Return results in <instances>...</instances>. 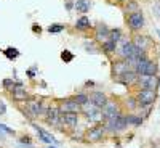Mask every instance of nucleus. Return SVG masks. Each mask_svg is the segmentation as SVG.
<instances>
[{
	"mask_svg": "<svg viewBox=\"0 0 160 148\" xmlns=\"http://www.w3.org/2000/svg\"><path fill=\"white\" fill-rule=\"evenodd\" d=\"M155 100H157L155 90L142 89V90H139V92L136 93V103H138V106H141V108H147V106L154 105Z\"/></svg>",
	"mask_w": 160,
	"mask_h": 148,
	"instance_id": "obj_4",
	"label": "nucleus"
},
{
	"mask_svg": "<svg viewBox=\"0 0 160 148\" xmlns=\"http://www.w3.org/2000/svg\"><path fill=\"white\" fill-rule=\"evenodd\" d=\"M109 39L118 44V41L122 39V31H120V29H111V36H109Z\"/></svg>",
	"mask_w": 160,
	"mask_h": 148,
	"instance_id": "obj_30",
	"label": "nucleus"
},
{
	"mask_svg": "<svg viewBox=\"0 0 160 148\" xmlns=\"http://www.w3.org/2000/svg\"><path fill=\"white\" fill-rule=\"evenodd\" d=\"M11 98H13V101H16V103H26V101L31 98V95L27 93V90L22 87L21 82H16L13 90H11Z\"/></svg>",
	"mask_w": 160,
	"mask_h": 148,
	"instance_id": "obj_11",
	"label": "nucleus"
},
{
	"mask_svg": "<svg viewBox=\"0 0 160 148\" xmlns=\"http://www.w3.org/2000/svg\"><path fill=\"white\" fill-rule=\"evenodd\" d=\"M91 8V2L90 0H75L74 2V10H77L78 13H87Z\"/></svg>",
	"mask_w": 160,
	"mask_h": 148,
	"instance_id": "obj_20",
	"label": "nucleus"
},
{
	"mask_svg": "<svg viewBox=\"0 0 160 148\" xmlns=\"http://www.w3.org/2000/svg\"><path fill=\"white\" fill-rule=\"evenodd\" d=\"M61 115L62 113H75V115H82V105H78L74 98H64L58 105Z\"/></svg>",
	"mask_w": 160,
	"mask_h": 148,
	"instance_id": "obj_8",
	"label": "nucleus"
},
{
	"mask_svg": "<svg viewBox=\"0 0 160 148\" xmlns=\"http://www.w3.org/2000/svg\"><path fill=\"white\" fill-rule=\"evenodd\" d=\"M82 115L93 124H99L102 122V113L99 108H96L93 103H90V100L85 105H82Z\"/></svg>",
	"mask_w": 160,
	"mask_h": 148,
	"instance_id": "obj_3",
	"label": "nucleus"
},
{
	"mask_svg": "<svg viewBox=\"0 0 160 148\" xmlns=\"http://www.w3.org/2000/svg\"><path fill=\"white\" fill-rule=\"evenodd\" d=\"M32 127L37 130V134H38V139L42 140V142H45L47 145H59V142L56 140L53 135H51L48 130H45L43 127H40V126H37V124H32Z\"/></svg>",
	"mask_w": 160,
	"mask_h": 148,
	"instance_id": "obj_14",
	"label": "nucleus"
},
{
	"mask_svg": "<svg viewBox=\"0 0 160 148\" xmlns=\"http://www.w3.org/2000/svg\"><path fill=\"white\" fill-rule=\"evenodd\" d=\"M144 15L141 13V11H135V13H130L128 18H127V24L131 31H141L142 27H144Z\"/></svg>",
	"mask_w": 160,
	"mask_h": 148,
	"instance_id": "obj_6",
	"label": "nucleus"
},
{
	"mask_svg": "<svg viewBox=\"0 0 160 148\" xmlns=\"http://www.w3.org/2000/svg\"><path fill=\"white\" fill-rule=\"evenodd\" d=\"M3 55L7 56L8 60H15V58H18V56H19V52H18L15 47H8V48H5Z\"/></svg>",
	"mask_w": 160,
	"mask_h": 148,
	"instance_id": "obj_24",
	"label": "nucleus"
},
{
	"mask_svg": "<svg viewBox=\"0 0 160 148\" xmlns=\"http://www.w3.org/2000/svg\"><path fill=\"white\" fill-rule=\"evenodd\" d=\"M117 2H120V3H127L128 0H117Z\"/></svg>",
	"mask_w": 160,
	"mask_h": 148,
	"instance_id": "obj_41",
	"label": "nucleus"
},
{
	"mask_svg": "<svg viewBox=\"0 0 160 148\" xmlns=\"http://www.w3.org/2000/svg\"><path fill=\"white\" fill-rule=\"evenodd\" d=\"M125 11L130 15V13H135V11H139V5L138 2H135V0H128L127 3H125Z\"/></svg>",
	"mask_w": 160,
	"mask_h": 148,
	"instance_id": "obj_22",
	"label": "nucleus"
},
{
	"mask_svg": "<svg viewBox=\"0 0 160 148\" xmlns=\"http://www.w3.org/2000/svg\"><path fill=\"white\" fill-rule=\"evenodd\" d=\"M127 124L128 126H135V127H138L142 124V119L138 118V116H135V115H128L127 116Z\"/></svg>",
	"mask_w": 160,
	"mask_h": 148,
	"instance_id": "obj_23",
	"label": "nucleus"
},
{
	"mask_svg": "<svg viewBox=\"0 0 160 148\" xmlns=\"http://www.w3.org/2000/svg\"><path fill=\"white\" fill-rule=\"evenodd\" d=\"M131 42H133V45L136 47V50L141 53H146V50L149 48V39L146 36H136Z\"/></svg>",
	"mask_w": 160,
	"mask_h": 148,
	"instance_id": "obj_17",
	"label": "nucleus"
},
{
	"mask_svg": "<svg viewBox=\"0 0 160 148\" xmlns=\"http://www.w3.org/2000/svg\"><path fill=\"white\" fill-rule=\"evenodd\" d=\"M160 84V79L158 76H146V74H142V76H138V81H136V85L139 87V90L142 89H147V90H155Z\"/></svg>",
	"mask_w": 160,
	"mask_h": 148,
	"instance_id": "obj_5",
	"label": "nucleus"
},
{
	"mask_svg": "<svg viewBox=\"0 0 160 148\" xmlns=\"http://www.w3.org/2000/svg\"><path fill=\"white\" fill-rule=\"evenodd\" d=\"M117 53L122 60H128L131 56L136 55V47L133 45L131 41H127V39H123L122 44H120V47H117Z\"/></svg>",
	"mask_w": 160,
	"mask_h": 148,
	"instance_id": "obj_7",
	"label": "nucleus"
},
{
	"mask_svg": "<svg viewBox=\"0 0 160 148\" xmlns=\"http://www.w3.org/2000/svg\"><path fill=\"white\" fill-rule=\"evenodd\" d=\"M72 98L75 100L78 105H85V103L88 101V93H85V92H77L75 95L72 97Z\"/></svg>",
	"mask_w": 160,
	"mask_h": 148,
	"instance_id": "obj_25",
	"label": "nucleus"
},
{
	"mask_svg": "<svg viewBox=\"0 0 160 148\" xmlns=\"http://www.w3.org/2000/svg\"><path fill=\"white\" fill-rule=\"evenodd\" d=\"M0 148H2V146H0Z\"/></svg>",
	"mask_w": 160,
	"mask_h": 148,
	"instance_id": "obj_43",
	"label": "nucleus"
},
{
	"mask_svg": "<svg viewBox=\"0 0 160 148\" xmlns=\"http://www.w3.org/2000/svg\"><path fill=\"white\" fill-rule=\"evenodd\" d=\"M109 36H111V29H109V27H107L106 24H98V26H96L95 41L104 44L106 41H109Z\"/></svg>",
	"mask_w": 160,
	"mask_h": 148,
	"instance_id": "obj_16",
	"label": "nucleus"
},
{
	"mask_svg": "<svg viewBox=\"0 0 160 148\" xmlns=\"http://www.w3.org/2000/svg\"><path fill=\"white\" fill-rule=\"evenodd\" d=\"M47 31H48L50 34H59V32H62V31H66V26H64V24H50V26L47 27Z\"/></svg>",
	"mask_w": 160,
	"mask_h": 148,
	"instance_id": "obj_26",
	"label": "nucleus"
},
{
	"mask_svg": "<svg viewBox=\"0 0 160 148\" xmlns=\"http://www.w3.org/2000/svg\"><path fill=\"white\" fill-rule=\"evenodd\" d=\"M43 118H45V121H47L50 126H53V127L61 126V111H59L58 105L47 108V113H45Z\"/></svg>",
	"mask_w": 160,
	"mask_h": 148,
	"instance_id": "obj_10",
	"label": "nucleus"
},
{
	"mask_svg": "<svg viewBox=\"0 0 160 148\" xmlns=\"http://www.w3.org/2000/svg\"><path fill=\"white\" fill-rule=\"evenodd\" d=\"M26 113H27V116H29V118L37 119V118L45 116V113H47V106L43 105L42 100L29 98L26 101V108H24V115H26Z\"/></svg>",
	"mask_w": 160,
	"mask_h": 148,
	"instance_id": "obj_1",
	"label": "nucleus"
},
{
	"mask_svg": "<svg viewBox=\"0 0 160 148\" xmlns=\"http://www.w3.org/2000/svg\"><path fill=\"white\" fill-rule=\"evenodd\" d=\"M32 31L40 34V32H42V27H40V26H37V24H34V26H32Z\"/></svg>",
	"mask_w": 160,
	"mask_h": 148,
	"instance_id": "obj_37",
	"label": "nucleus"
},
{
	"mask_svg": "<svg viewBox=\"0 0 160 148\" xmlns=\"http://www.w3.org/2000/svg\"><path fill=\"white\" fill-rule=\"evenodd\" d=\"M117 47H118V44L109 39V41H106L104 44H102V53H106V55H112V53H115V52H117Z\"/></svg>",
	"mask_w": 160,
	"mask_h": 148,
	"instance_id": "obj_21",
	"label": "nucleus"
},
{
	"mask_svg": "<svg viewBox=\"0 0 160 148\" xmlns=\"http://www.w3.org/2000/svg\"><path fill=\"white\" fill-rule=\"evenodd\" d=\"M35 69H37V66H32L31 69H27V71H26L27 77H31V79H34V77H35Z\"/></svg>",
	"mask_w": 160,
	"mask_h": 148,
	"instance_id": "obj_33",
	"label": "nucleus"
},
{
	"mask_svg": "<svg viewBox=\"0 0 160 148\" xmlns=\"http://www.w3.org/2000/svg\"><path fill=\"white\" fill-rule=\"evenodd\" d=\"M146 76H155L157 74V65L154 63L152 60H149V63H147V68H146Z\"/></svg>",
	"mask_w": 160,
	"mask_h": 148,
	"instance_id": "obj_27",
	"label": "nucleus"
},
{
	"mask_svg": "<svg viewBox=\"0 0 160 148\" xmlns=\"http://www.w3.org/2000/svg\"><path fill=\"white\" fill-rule=\"evenodd\" d=\"M101 113H102V122L111 121V119L117 118V116L120 115V110H118L117 101H112V100H109V101L106 103V106L101 110Z\"/></svg>",
	"mask_w": 160,
	"mask_h": 148,
	"instance_id": "obj_9",
	"label": "nucleus"
},
{
	"mask_svg": "<svg viewBox=\"0 0 160 148\" xmlns=\"http://www.w3.org/2000/svg\"><path fill=\"white\" fill-rule=\"evenodd\" d=\"M18 148H34L32 143H19L18 142Z\"/></svg>",
	"mask_w": 160,
	"mask_h": 148,
	"instance_id": "obj_36",
	"label": "nucleus"
},
{
	"mask_svg": "<svg viewBox=\"0 0 160 148\" xmlns=\"http://www.w3.org/2000/svg\"><path fill=\"white\" fill-rule=\"evenodd\" d=\"M0 129L3 130L5 134H10V135H15L16 132H15V129H11V127H8L7 124H0Z\"/></svg>",
	"mask_w": 160,
	"mask_h": 148,
	"instance_id": "obj_32",
	"label": "nucleus"
},
{
	"mask_svg": "<svg viewBox=\"0 0 160 148\" xmlns=\"http://www.w3.org/2000/svg\"><path fill=\"white\" fill-rule=\"evenodd\" d=\"M127 69H130V66H128V63L125 60H117L115 63L112 65V74H114V77H117L118 74H122L123 71H127Z\"/></svg>",
	"mask_w": 160,
	"mask_h": 148,
	"instance_id": "obj_18",
	"label": "nucleus"
},
{
	"mask_svg": "<svg viewBox=\"0 0 160 148\" xmlns=\"http://www.w3.org/2000/svg\"><path fill=\"white\" fill-rule=\"evenodd\" d=\"M74 58H75V55L72 52H69V50H62L61 52V60L64 63H71V61H74Z\"/></svg>",
	"mask_w": 160,
	"mask_h": 148,
	"instance_id": "obj_28",
	"label": "nucleus"
},
{
	"mask_svg": "<svg viewBox=\"0 0 160 148\" xmlns=\"http://www.w3.org/2000/svg\"><path fill=\"white\" fill-rule=\"evenodd\" d=\"M158 87H160V84H158Z\"/></svg>",
	"mask_w": 160,
	"mask_h": 148,
	"instance_id": "obj_42",
	"label": "nucleus"
},
{
	"mask_svg": "<svg viewBox=\"0 0 160 148\" xmlns=\"http://www.w3.org/2000/svg\"><path fill=\"white\" fill-rule=\"evenodd\" d=\"M61 124H64V126L71 127V129H75L80 124V115H75V113H62Z\"/></svg>",
	"mask_w": 160,
	"mask_h": 148,
	"instance_id": "obj_15",
	"label": "nucleus"
},
{
	"mask_svg": "<svg viewBox=\"0 0 160 148\" xmlns=\"http://www.w3.org/2000/svg\"><path fill=\"white\" fill-rule=\"evenodd\" d=\"M66 8L67 10H74V2H66Z\"/></svg>",
	"mask_w": 160,
	"mask_h": 148,
	"instance_id": "obj_38",
	"label": "nucleus"
},
{
	"mask_svg": "<svg viewBox=\"0 0 160 148\" xmlns=\"http://www.w3.org/2000/svg\"><path fill=\"white\" fill-rule=\"evenodd\" d=\"M106 137V126L104 122L99 124H93L91 127H88L83 132V139L87 142H91V143H96V142H101Z\"/></svg>",
	"mask_w": 160,
	"mask_h": 148,
	"instance_id": "obj_2",
	"label": "nucleus"
},
{
	"mask_svg": "<svg viewBox=\"0 0 160 148\" xmlns=\"http://www.w3.org/2000/svg\"><path fill=\"white\" fill-rule=\"evenodd\" d=\"M83 48H85V52H88V53H96L98 50H95V44L93 42H85L83 44Z\"/></svg>",
	"mask_w": 160,
	"mask_h": 148,
	"instance_id": "obj_31",
	"label": "nucleus"
},
{
	"mask_svg": "<svg viewBox=\"0 0 160 148\" xmlns=\"http://www.w3.org/2000/svg\"><path fill=\"white\" fill-rule=\"evenodd\" d=\"M117 82L120 84H123V85H133L136 84V81H138V72H136L135 69H127V71H123L122 74H118L117 77H114Z\"/></svg>",
	"mask_w": 160,
	"mask_h": 148,
	"instance_id": "obj_13",
	"label": "nucleus"
},
{
	"mask_svg": "<svg viewBox=\"0 0 160 148\" xmlns=\"http://www.w3.org/2000/svg\"><path fill=\"white\" fill-rule=\"evenodd\" d=\"M15 81H13V79H10V77H7V79H3V81H2V87L5 89V90H10V92H11V90H13V87H15Z\"/></svg>",
	"mask_w": 160,
	"mask_h": 148,
	"instance_id": "obj_29",
	"label": "nucleus"
},
{
	"mask_svg": "<svg viewBox=\"0 0 160 148\" xmlns=\"http://www.w3.org/2000/svg\"><path fill=\"white\" fill-rule=\"evenodd\" d=\"M75 29L77 31H88L90 27H91V21H90V18L88 16H80V18L75 21Z\"/></svg>",
	"mask_w": 160,
	"mask_h": 148,
	"instance_id": "obj_19",
	"label": "nucleus"
},
{
	"mask_svg": "<svg viewBox=\"0 0 160 148\" xmlns=\"http://www.w3.org/2000/svg\"><path fill=\"white\" fill-rule=\"evenodd\" d=\"M19 143H32V140L29 135H22V137L19 139Z\"/></svg>",
	"mask_w": 160,
	"mask_h": 148,
	"instance_id": "obj_34",
	"label": "nucleus"
},
{
	"mask_svg": "<svg viewBox=\"0 0 160 148\" xmlns=\"http://www.w3.org/2000/svg\"><path fill=\"white\" fill-rule=\"evenodd\" d=\"M47 148H59V146H58V145H48Z\"/></svg>",
	"mask_w": 160,
	"mask_h": 148,
	"instance_id": "obj_40",
	"label": "nucleus"
},
{
	"mask_svg": "<svg viewBox=\"0 0 160 148\" xmlns=\"http://www.w3.org/2000/svg\"><path fill=\"white\" fill-rule=\"evenodd\" d=\"M5 137H7V134H5L3 130L0 129V140H5Z\"/></svg>",
	"mask_w": 160,
	"mask_h": 148,
	"instance_id": "obj_39",
	"label": "nucleus"
},
{
	"mask_svg": "<svg viewBox=\"0 0 160 148\" xmlns=\"http://www.w3.org/2000/svg\"><path fill=\"white\" fill-rule=\"evenodd\" d=\"M0 115H7V105L3 103V100H0Z\"/></svg>",
	"mask_w": 160,
	"mask_h": 148,
	"instance_id": "obj_35",
	"label": "nucleus"
},
{
	"mask_svg": "<svg viewBox=\"0 0 160 148\" xmlns=\"http://www.w3.org/2000/svg\"><path fill=\"white\" fill-rule=\"evenodd\" d=\"M88 100H90V103H93L96 108H99V110H102V108L106 106V103L109 101L107 95L104 92H101V90H93L91 93H88Z\"/></svg>",
	"mask_w": 160,
	"mask_h": 148,
	"instance_id": "obj_12",
	"label": "nucleus"
}]
</instances>
